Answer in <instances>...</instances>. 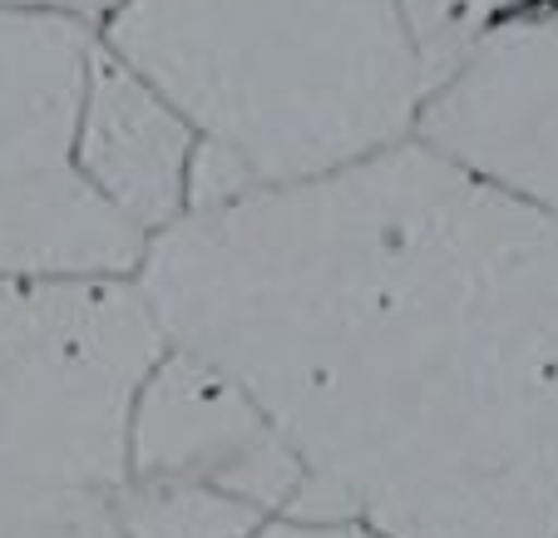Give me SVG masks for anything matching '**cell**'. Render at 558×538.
<instances>
[{
	"label": "cell",
	"instance_id": "obj_3",
	"mask_svg": "<svg viewBox=\"0 0 558 538\" xmlns=\"http://www.w3.org/2000/svg\"><path fill=\"white\" fill-rule=\"evenodd\" d=\"M99 35L0 11V277L134 282L148 243L74 169Z\"/></svg>",
	"mask_w": 558,
	"mask_h": 538
},
{
	"label": "cell",
	"instance_id": "obj_5",
	"mask_svg": "<svg viewBox=\"0 0 558 538\" xmlns=\"http://www.w3.org/2000/svg\"><path fill=\"white\" fill-rule=\"evenodd\" d=\"M411 144L480 188L558 218V21L544 0L489 25L435 74Z\"/></svg>",
	"mask_w": 558,
	"mask_h": 538
},
{
	"label": "cell",
	"instance_id": "obj_2",
	"mask_svg": "<svg viewBox=\"0 0 558 538\" xmlns=\"http://www.w3.org/2000/svg\"><path fill=\"white\" fill-rule=\"evenodd\" d=\"M99 45L198 138L189 212L376 159L430 89L401 0H119Z\"/></svg>",
	"mask_w": 558,
	"mask_h": 538
},
{
	"label": "cell",
	"instance_id": "obj_12",
	"mask_svg": "<svg viewBox=\"0 0 558 538\" xmlns=\"http://www.w3.org/2000/svg\"><path fill=\"white\" fill-rule=\"evenodd\" d=\"M544 11H548V15H554V21H558V0H544Z\"/></svg>",
	"mask_w": 558,
	"mask_h": 538
},
{
	"label": "cell",
	"instance_id": "obj_10",
	"mask_svg": "<svg viewBox=\"0 0 558 538\" xmlns=\"http://www.w3.org/2000/svg\"><path fill=\"white\" fill-rule=\"evenodd\" d=\"M119 0H0V11H15V15H54V21H74L85 30L99 35V25L109 21Z\"/></svg>",
	"mask_w": 558,
	"mask_h": 538
},
{
	"label": "cell",
	"instance_id": "obj_1",
	"mask_svg": "<svg viewBox=\"0 0 558 538\" xmlns=\"http://www.w3.org/2000/svg\"><path fill=\"white\" fill-rule=\"evenodd\" d=\"M134 286L302 454L292 518L558 538V218L405 138L189 212Z\"/></svg>",
	"mask_w": 558,
	"mask_h": 538
},
{
	"label": "cell",
	"instance_id": "obj_9",
	"mask_svg": "<svg viewBox=\"0 0 558 538\" xmlns=\"http://www.w3.org/2000/svg\"><path fill=\"white\" fill-rule=\"evenodd\" d=\"M74 282H15L0 277V370L35 346L64 311Z\"/></svg>",
	"mask_w": 558,
	"mask_h": 538
},
{
	"label": "cell",
	"instance_id": "obj_11",
	"mask_svg": "<svg viewBox=\"0 0 558 538\" xmlns=\"http://www.w3.org/2000/svg\"><path fill=\"white\" fill-rule=\"evenodd\" d=\"M257 538H380V534H371V528L356 524V518H292V514H282Z\"/></svg>",
	"mask_w": 558,
	"mask_h": 538
},
{
	"label": "cell",
	"instance_id": "obj_6",
	"mask_svg": "<svg viewBox=\"0 0 558 538\" xmlns=\"http://www.w3.org/2000/svg\"><path fill=\"white\" fill-rule=\"evenodd\" d=\"M124 479L203 489L282 518L306 494V465L253 395L183 346H163L129 415Z\"/></svg>",
	"mask_w": 558,
	"mask_h": 538
},
{
	"label": "cell",
	"instance_id": "obj_7",
	"mask_svg": "<svg viewBox=\"0 0 558 538\" xmlns=\"http://www.w3.org/2000/svg\"><path fill=\"white\" fill-rule=\"evenodd\" d=\"M193 159V129L99 45L74 134V169L95 188V198L144 243H154L189 218Z\"/></svg>",
	"mask_w": 558,
	"mask_h": 538
},
{
	"label": "cell",
	"instance_id": "obj_8",
	"mask_svg": "<svg viewBox=\"0 0 558 538\" xmlns=\"http://www.w3.org/2000/svg\"><path fill=\"white\" fill-rule=\"evenodd\" d=\"M538 0H401L405 25L415 35V50L425 60V74H440L460 50H470L489 25L529 11Z\"/></svg>",
	"mask_w": 558,
	"mask_h": 538
},
{
	"label": "cell",
	"instance_id": "obj_4",
	"mask_svg": "<svg viewBox=\"0 0 558 538\" xmlns=\"http://www.w3.org/2000/svg\"><path fill=\"white\" fill-rule=\"evenodd\" d=\"M163 346L134 282H74L54 327L0 370V494H114Z\"/></svg>",
	"mask_w": 558,
	"mask_h": 538
}]
</instances>
